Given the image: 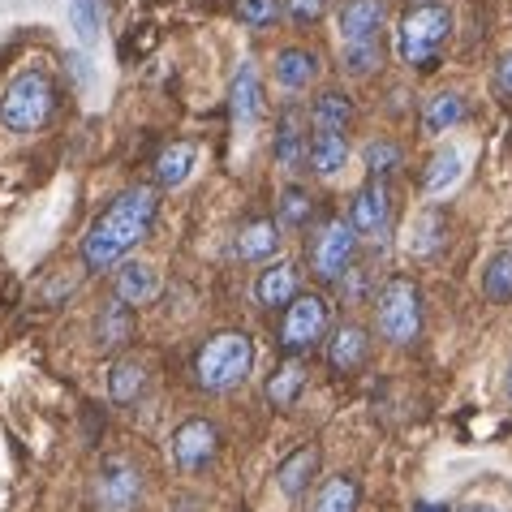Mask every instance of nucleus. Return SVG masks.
<instances>
[{
  "label": "nucleus",
  "mask_w": 512,
  "mask_h": 512,
  "mask_svg": "<svg viewBox=\"0 0 512 512\" xmlns=\"http://www.w3.org/2000/svg\"><path fill=\"white\" fill-rule=\"evenodd\" d=\"M444 241H448V220L439 211H426V216L414 220V229H409V254L414 259H435L444 250Z\"/></svg>",
  "instance_id": "b1692460"
},
{
  "label": "nucleus",
  "mask_w": 512,
  "mask_h": 512,
  "mask_svg": "<svg viewBox=\"0 0 512 512\" xmlns=\"http://www.w3.org/2000/svg\"><path fill=\"white\" fill-rule=\"evenodd\" d=\"M465 117V99L457 91H444V95H435V99H426V108H422V134H448L452 125H457Z\"/></svg>",
  "instance_id": "bb28decb"
},
{
  "label": "nucleus",
  "mask_w": 512,
  "mask_h": 512,
  "mask_svg": "<svg viewBox=\"0 0 512 512\" xmlns=\"http://www.w3.org/2000/svg\"><path fill=\"white\" fill-rule=\"evenodd\" d=\"M362 160H366V168H371V177L383 181L388 173L401 168V147H396L392 138H375V142H366L362 147Z\"/></svg>",
  "instance_id": "c756f323"
},
{
  "label": "nucleus",
  "mask_w": 512,
  "mask_h": 512,
  "mask_svg": "<svg viewBox=\"0 0 512 512\" xmlns=\"http://www.w3.org/2000/svg\"><path fill=\"white\" fill-rule=\"evenodd\" d=\"M353 254H358V233H353V224L349 220H327L323 233L310 241V272L332 284L340 276H349Z\"/></svg>",
  "instance_id": "6e6552de"
},
{
  "label": "nucleus",
  "mask_w": 512,
  "mask_h": 512,
  "mask_svg": "<svg viewBox=\"0 0 512 512\" xmlns=\"http://www.w3.org/2000/svg\"><path fill=\"white\" fill-rule=\"evenodd\" d=\"M327 332V297L319 293H297L289 306H284V319H280V349L297 358L306 353L310 345H319Z\"/></svg>",
  "instance_id": "0eeeda50"
},
{
  "label": "nucleus",
  "mask_w": 512,
  "mask_h": 512,
  "mask_svg": "<svg viewBox=\"0 0 512 512\" xmlns=\"http://www.w3.org/2000/svg\"><path fill=\"white\" fill-rule=\"evenodd\" d=\"M448 39H452V13L444 5H414L401 18V31H396V52H401L405 65L431 74L444 61Z\"/></svg>",
  "instance_id": "f03ea898"
},
{
  "label": "nucleus",
  "mask_w": 512,
  "mask_h": 512,
  "mask_svg": "<svg viewBox=\"0 0 512 512\" xmlns=\"http://www.w3.org/2000/svg\"><path fill=\"white\" fill-rule=\"evenodd\" d=\"M142 388H147V366L138 358L112 362V371H108V401L112 405H134L142 396Z\"/></svg>",
  "instance_id": "412c9836"
},
{
  "label": "nucleus",
  "mask_w": 512,
  "mask_h": 512,
  "mask_svg": "<svg viewBox=\"0 0 512 512\" xmlns=\"http://www.w3.org/2000/svg\"><path fill=\"white\" fill-rule=\"evenodd\" d=\"M272 155H276V168H280V173H289V177L302 173V164L310 160V138L302 134V112H297V108H289L280 117Z\"/></svg>",
  "instance_id": "f8f14e48"
},
{
  "label": "nucleus",
  "mask_w": 512,
  "mask_h": 512,
  "mask_svg": "<svg viewBox=\"0 0 512 512\" xmlns=\"http://www.w3.org/2000/svg\"><path fill=\"white\" fill-rule=\"evenodd\" d=\"M375 327L396 349H409L422 336V293L414 280L392 276L375 297Z\"/></svg>",
  "instance_id": "39448f33"
},
{
  "label": "nucleus",
  "mask_w": 512,
  "mask_h": 512,
  "mask_svg": "<svg viewBox=\"0 0 512 512\" xmlns=\"http://www.w3.org/2000/svg\"><path fill=\"white\" fill-rule=\"evenodd\" d=\"M310 211H315V198H310V190L289 186L280 194V224H284V229H302V224L310 220Z\"/></svg>",
  "instance_id": "2f4dec72"
},
{
  "label": "nucleus",
  "mask_w": 512,
  "mask_h": 512,
  "mask_svg": "<svg viewBox=\"0 0 512 512\" xmlns=\"http://www.w3.org/2000/svg\"><path fill=\"white\" fill-rule=\"evenodd\" d=\"M117 302L121 306H147L155 302V293H160V272H155L151 263H121V272H117Z\"/></svg>",
  "instance_id": "dca6fc26"
},
{
  "label": "nucleus",
  "mask_w": 512,
  "mask_h": 512,
  "mask_svg": "<svg viewBox=\"0 0 512 512\" xmlns=\"http://www.w3.org/2000/svg\"><path fill=\"white\" fill-rule=\"evenodd\" d=\"M319 474V448L315 444H306V448H297L293 457H284L280 469H276V487L284 500H302V495L310 491V482H315Z\"/></svg>",
  "instance_id": "4468645a"
},
{
  "label": "nucleus",
  "mask_w": 512,
  "mask_h": 512,
  "mask_svg": "<svg viewBox=\"0 0 512 512\" xmlns=\"http://www.w3.org/2000/svg\"><path fill=\"white\" fill-rule=\"evenodd\" d=\"M142 491H147V482H142V469L138 461L130 457H104V465L95 469V508L99 512H138L142 504Z\"/></svg>",
  "instance_id": "423d86ee"
},
{
  "label": "nucleus",
  "mask_w": 512,
  "mask_h": 512,
  "mask_svg": "<svg viewBox=\"0 0 512 512\" xmlns=\"http://www.w3.org/2000/svg\"><path fill=\"white\" fill-rule=\"evenodd\" d=\"M310 168H315L319 177H336L340 168L349 164V138L340 130H315L310 134Z\"/></svg>",
  "instance_id": "f3484780"
},
{
  "label": "nucleus",
  "mask_w": 512,
  "mask_h": 512,
  "mask_svg": "<svg viewBox=\"0 0 512 512\" xmlns=\"http://www.w3.org/2000/svg\"><path fill=\"white\" fill-rule=\"evenodd\" d=\"M297 297V272L293 263H267L259 276H254V302L267 310H284Z\"/></svg>",
  "instance_id": "2eb2a0df"
},
{
  "label": "nucleus",
  "mask_w": 512,
  "mask_h": 512,
  "mask_svg": "<svg viewBox=\"0 0 512 512\" xmlns=\"http://www.w3.org/2000/svg\"><path fill=\"white\" fill-rule=\"evenodd\" d=\"M319 78V56L310 48H284L276 56V82L284 91H302Z\"/></svg>",
  "instance_id": "6ab92c4d"
},
{
  "label": "nucleus",
  "mask_w": 512,
  "mask_h": 512,
  "mask_svg": "<svg viewBox=\"0 0 512 512\" xmlns=\"http://www.w3.org/2000/svg\"><path fill=\"white\" fill-rule=\"evenodd\" d=\"M414 512H452L448 504H431V500H422V504H414Z\"/></svg>",
  "instance_id": "58836bf2"
},
{
  "label": "nucleus",
  "mask_w": 512,
  "mask_h": 512,
  "mask_svg": "<svg viewBox=\"0 0 512 512\" xmlns=\"http://www.w3.org/2000/svg\"><path fill=\"white\" fill-rule=\"evenodd\" d=\"M323 9H327V0H289V18H293L297 26L319 22V18H323Z\"/></svg>",
  "instance_id": "c9c22d12"
},
{
  "label": "nucleus",
  "mask_w": 512,
  "mask_h": 512,
  "mask_svg": "<svg viewBox=\"0 0 512 512\" xmlns=\"http://www.w3.org/2000/svg\"><path fill=\"white\" fill-rule=\"evenodd\" d=\"M495 95L512 99V52H504L500 65H495Z\"/></svg>",
  "instance_id": "e433bc0d"
},
{
  "label": "nucleus",
  "mask_w": 512,
  "mask_h": 512,
  "mask_svg": "<svg viewBox=\"0 0 512 512\" xmlns=\"http://www.w3.org/2000/svg\"><path fill=\"white\" fill-rule=\"evenodd\" d=\"M358 504H362V487L353 474L327 478L315 495V512H358Z\"/></svg>",
  "instance_id": "393cba45"
},
{
  "label": "nucleus",
  "mask_w": 512,
  "mask_h": 512,
  "mask_svg": "<svg viewBox=\"0 0 512 512\" xmlns=\"http://www.w3.org/2000/svg\"><path fill=\"white\" fill-rule=\"evenodd\" d=\"M280 250V224L276 220H250L237 233V259L241 263H263Z\"/></svg>",
  "instance_id": "a211bd4d"
},
{
  "label": "nucleus",
  "mask_w": 512,
  "mask_h": 512,
  "mask_svg": "<svg viewBox=\"0 0 512 512\" xmlns=\"http://www.w3.org/2000/svg\"><path fill=\"white\" fill-rule=\"evenodd\" d=\"M168 444H173V461L186 469V474H198V469H207L220 457V431H216V422H207V418L181 422Z\"/></svg>",
  "instance_id": "1a4fd4ad"
},
{
  "label": "nucleus",
  "mask_w": 512,
  "mask_h": 512,
  "mask_svg": "<svg viewBox=\"0 0 512 512\" xmlns=\"http://www.w3.org/2000/svg\"><path fill=\"white\" fill-rule=\"evenodd\" d=\"M379 65H383V48H379V39H371V44H345V69H349L353 78L375 74Z\"/></svg>",
  "instance_id": "473e14b6"
},
{
  "label": "nucleus",
  "mask_w": 512,
  "mask_h": 512,
  "mask_svg": "<svg viewBox=\"0 0 512 512\" xmlns=\"http://www.w3.org/2000/svg\"><path fill=\"white\" fill-rule=\"evenodd\" d=\"M194 160H198L194 142H173V147H164V151H160V160H155V181H160L164 190L186 186V177H190Z\"/></svg>",
  "instance_id": "5701e85b"
},
{
  "label": "nucleus",
  "mask_w": 512,
  "mask_h": 512,
  "mask_svg": "<svg viewBox=\"0 0 512 512\" xmlns=\"http://www.w3.org/2000/svg\"><path fill=\"white\" fill-rule=\"evenodd\" d=\"M461 151H439L435 160H431V168H426V190L431 194H444L448 186H457V177H461Z\"/></svg>",
  "instance_id": "7c9ffc66"
},
{
  "label": "nucleus",
  "mask_w": 512,
  "mask_h": 512,
  "mask_svg": "<svg viewBox=\"0 0 512 512\" xmlns=\"http://www.w3.org/2000/svg\"><path fill=\"white\" fill-rule=\"evenodd\" d=\"M250 366H254V340L246 332H220L198 349L194 379L203 392H233L237 383H246Z\"/></svg>",
  "instance_id": "7ed1b4c3"
},
{
  "label": "nucleus",
  "mask_w": 512,
  "mask_h": 512,
  "mask_svg": "<svg viewBox=\"0 0 512 512\" xmlns=\"http://www.w3.org/2000/svg\"><path fill=\"white\" fill-rule=\"evenodd\" d=\"M388 216H392V190L383 186V181H366V186L353 194L349 203V224L358 237H379L388 229Z\"/></svg>",
  "instance_id": "9d476101"
},
{
  "label": "nucleus",
  "mask_w": 512,
  "mask_h": 512,
  "mask_svg": "<svg viewBox=\"0 0 512 512\" xmlns=\"http://www.w3.org/2000/svg\"><path fill=\"white\" fill-rule=\"evenodd\" d=\"M504 396L512 401V366H508V379H504Z\"/></svg>",
  "instance_id": "ea45409f"
},
{
  "label": "nucleus",
  "mask_w": 512,
  "mask_h": 512,
  "mask_svg": "<svg viewBox=\"0 0 512 512\" xmlns=\"http://www.w3.org/2000/svg\"><path fill=\"white\" fill-rule=\"evenodd\" d=\"M151 220H155V194L147 186L117 194L95 216L87 237H82V267H87V272H112V267L147 237Z\"/></svg>",
  "instance_id": "f257e3e1"
},
{
  "label": "nucleus",
  "mask_w": 512,
  "mask_h": 512,
  "mask_svg": "<svg viewBox=\"0 0 512 512\" xmlns=\"http://www.w3.org/2000/svg\"><path fill=\"white\" fill-rule=\"evenodd\" d=\"M237 13L246 26L263 31V26H272L280 18V0H237Z\"/></svg>",
  "instance_id": "f704fd0d"
},
{
  "label": "nucleus",
  "mask_w": 512,
  "mask_h": 512,
  "mask_svg": "<svg viewBox=\"0 0 512 512\" xmlns=\"http://www.w3.org/2000/svg\"><path fill=\"white\" fill-rule=\"evenodd\" d=\"M69 18H74V31L82 44H95L99 39V0H69Z\"/></svg>",
  "instance_id": "72a5a7b5"
},
{
  "label": "nucleus",
  "mask_w": 512,
  "mask_h": 512,
  "mask_svg": "<svg viewBox=\"0 0 512 512\" xmlns=\"http://www.w3.org/2000/svg\"><path fill=\"white\" fill-rule=\"evenodd\" d=\"M254 121H259V74H254V61H241L233 78V125L250 130Z\"/></svg>",
  "instance_id": "aec40b11"
},
{
  "label": "nucleus",
  "mask_w": 512,
  "mask_h": 512,
  "mask_svg": "<svg viewBox=\"0 0 512 512\" xmlns=\"http://www.w3.org/2000/svg\"><path fill=\"white\" fill-rule=\"evenodd\" d=\"M482 297L491 306L512 302V250H495L487 267H482Z\"/></svg>",
  "instance_id": "cd10ccee"
},
{
  "label": "nucleus",
  "mask_w": 512,
  "mask_h": 512,
  "mask_svg": "<svg viewBox=\"0 0 512 512\" xmlns=\"http://www.w3.org/2000/svg\"><path fill=\"white\" fill-rule=\"evenodd\" d=\"M130 336H134V310L121 306V302L104 306V315L95 319V345L112 353V349L130 345Z\"/></svg>",
  "instance_id": "4be33fe9"
},
{
  "label": "nucleus",
  "mask_w": 512,
  "mask_h": 512,
  "mask_svg": "<svg viewBox=\"0 0 512 512\" xmlns=\"http://www.w3.org/2000/svg\"><path fill=\"white\" fill-rule=\"evenodd\" d=\"M366 358H371V340H366V327L358 323H340L332 340H327V366H332L336 375H353L362 371Z\"/></svg>",
  "instance_id": "9b49d317"
},
{
  "label": "nucleus",
  "mask_w": 512,
  "mask_h": 512,
  "mask_svg": "<svg viewBox=\"0 0 512 512\" xmlns=\"http://www.w3.org/2000/svg\"><path fill=\"white\" fill-rule=\"evenodd\" d=\"M302 388H306V366L297 358H289L284 366H276L272 379H267V401H272L276 409H293Z\"/></svg>",
  "instance_id": "a878e982"
},
{
  "label": "nucleus",
  "mask_w": 512,
  "mask_h": 512,
  "mask_svg": "<svg viewBox=\"0 0 512 512\" xmlns=\"http://www.w3.org/2000/svg\"><path fill=\"white\" fill-rule=\"evenodd\" d=\"M452 512H500V508H495V504H487V500H469V504L452 508Z\"/></svg>",
  "instance_id": "4c0bfd02"
},
{
  "label": "nucleus",
  "mask_w": 512,
  "mask_h": 512,
  "mask_svg": "<svg viewBox=\"0 0 512 512\" xmlns=\"http://www.w3.org/2000/svg\"><path fill=\"white\" fill-rule=\"evenodd\" d=\"M353 121V104H349V95H340V91H323L315 99V112H310V130H340L345 134V125Z\"/></svg>",
  "instance_id": "c85d7f7f"
},
{
  "label": "nucleus",
  "mask_w": 512,
  "mask_h": 512,
  "mask_svg": "<svg viewBox=\"0 0 512 512\" xmlns=\"http://www.w3.org/2000/svg\"><path fill=\"white\" fill-rule=\"evenodd\" d=\"M383 31V0H345L340 9V44H371Z\"/></svg>",
  "instance_id": "ddd939ff"
},
{
  "label": "nucleus",
  "mask_w": 512,
  "mask_h": 512,
  "mask_svg": "<svg viewBox=\"0 0 512 512\" xmlns=\"http://www.w3.org/2000/svg\"><path fill=\"white\" fill-rule=\"evenodd\" d=\"M52 104H56V87L48 69H22L0 95V125L9 134H35L52 117Z\"/></svg>",
  "instance_id": "20e7f679"
}]
</instances>
